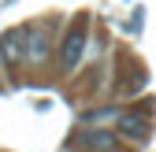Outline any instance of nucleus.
Masks as SVG:
<instances>
[{"label": "nucleus", "instance_id": "obj_2", "mask_svg": "<svg viewBox=\"0 0 156 152\" xmlns=\"http://www.w3.org/2000/svg\"><path fill=\"white\" fill-rule=\"evenodd\" d=\"M149 126H152V111H149V104L130 108L126 115L119 119V130H123L126 137H134V141H145V137H149Z\"/></svg>", "mask_w": 156, "mask_h": 152}, {"label": "nucleus", "instance_id": "obj_3", "mask_svg": "<svg viewBox=\"0 0 156 152\" xmlns=\"http://www.w3.org/2000/svg\"><path fill=\"white\" fill-rule=\"evenodd\" d=\"M0 52H4L8 60H26V26L8 30L4 41H0Z\"/></svg>", "mask_w": 156, "mask_h": 152}, {"label": "nucleus", "instance_id": "obj_5", "mask_svg": "<svg viewBox=\"0 0 156 152\" xmlns=\"http://www.w3.org/2000/svg\"><path fill=\"white\" fill-rule=\"evenodd\" d=\"M71 145H97V148H115V137H108L104 130H97V134H89V137H74Z\"/></svg>", "mask_w": 156, "mask_h": 152}, {"label": "nucleus", "instance_id": "obj_4", "mask_svg": "<svg viewBox=\"0 0 156 152\" xmlns=\"http://www.w3.org/2000/svg\"><path fill=\"white\" fill-rule=\"evenodd\" d=\"M45 56H48L45 30H37V26H26V60H45Z\"/></svg>", "mask_w": 156, "mask_h": 152}, {"label": "nucleus", "instance_id": "obj_1", "mask_svg": "<svg viewBox=\"0 0 156 152\" xmlns=\"http://www.w3.org/2000/svg\"><path fill=\"white\" fill-rule=\"evenodd\" d=\"M82 48H86V15H78L74 22H71V30L63 33V45H60V67L71 71V67L78 63V56H82Z\"/></svg>", "mask_w": 156, "mask_h": 152}]
</instances>
